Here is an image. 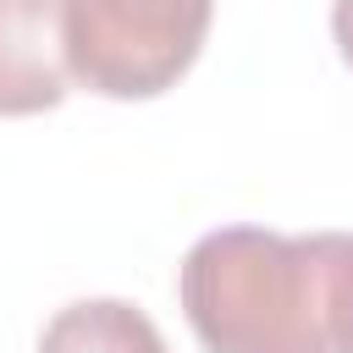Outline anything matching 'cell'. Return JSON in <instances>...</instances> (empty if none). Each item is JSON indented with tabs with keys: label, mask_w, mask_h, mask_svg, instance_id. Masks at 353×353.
<instances>
[{
	"label": "cell",
	"mask_w": 353,
	"mask_h": 353,
	"mask_svg": "<svg viewBox=\"0 0 353 353\" xmlns=\"http://www.w3.org/2000/svg\"><path fill=\"white\" fill-rule=\"evenodd\" d=\"M325 276L331 232L215 226L188 248L176 298L210 353H331Z\"/></svg>",
	"instance_id": "6da1fadb"
},
{
	"label": "cell",
	"mask_w": 353,
	"mask_h": 353,
	"mask_svg": "<svg viewBox=\"0 0 353 353\" xmlns=\"http://www.w3.org/2000/svg\"><path fill=\"white\" fill-rule=\"evenodd\" d=\"M215 0H66L72 83L99 99H154L188 77Z\"/></svg>",
	"instance_id": "7a4b0ae2"
},
{
	"label": "cell",
	"mask_w": 353,
	"mask_h": 353,
	"mask_svg": "<svg viewBox=\"0 0 353 353\" xmlns=\"http://www.w3.org/2000/svg\"><path fill=\"white\" fill-rule=\"evenodd\" d=\"M66 88V0H0V116H44Z\"/></svg>",
	"instance_id": "3957f363"
},
{
	"label": "cell",
	"mask_w": 353,
	"mask_h": 353,
	"mask_svg": "<svg viewBox=\"0 0 353 353\" xmlns=\"http://www.w3.org/2000/svg\"><path fill=\"white\" fill-rule=\"evenodd\" d=\"M39 353H171L160 325L127 298H77L50 314Z\"/></svg>",
	"instance_id": "277c9868"
},
{
	"label": "cell",
	"mask_w": 353,
	"mask_h": 353,
	"mask_svg": "<svg viewBox=\"0 0 353 353\" xmlns=\"http://www.w3.org/2000/svg\"><path fill=\"white\" fill-rule=\"evenodd\" d=\"M325 320H331V353H353V232H331Z\"/></svg>",
	"instance_id": "5b68a950"
},
{
	"label": "cell",
	"mask_w": 353,
	"mask_h": 353,
	"mask_svg": "<svg viewBox=\"0 0 353 353\" xmlns=\"http://www.w3.org/2000/svg\"><path fill=\"white\" fill-rule=\"evenodd\" d=\"M331 39H336L342 61L353 66V0H331Z\"/></svg>",
	"instance_id": "8992f818"
}]
</instances>
